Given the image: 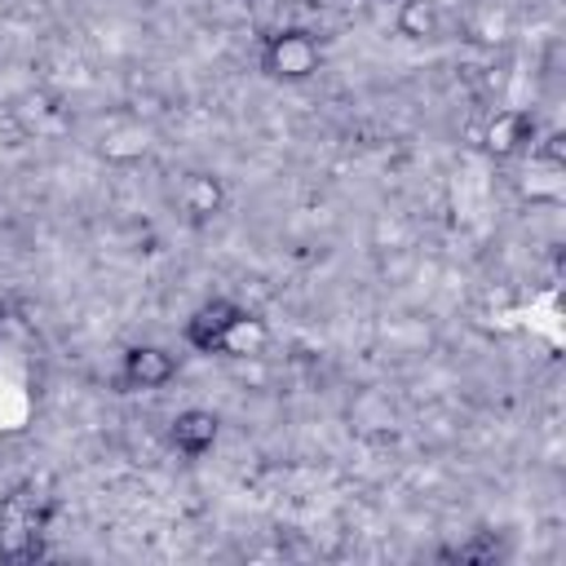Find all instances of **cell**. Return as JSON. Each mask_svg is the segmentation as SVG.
I'll list each match as a JSON object with an SVG mask.
<instances>
[{
  "label": "cell",
  "mask_w": 566,
  "mask_h": 566,
  "mask_svg": "<svg viewBox=\"0 0 566 566\" xmlns=\"http://www.w3.org/2000/svg\"><path fill=\"white\" fill-rule=\"evenodd\" d=\"M221 208H226V181L217 172H186L181 177V212L190 217V226L221 217Z\"/></svg>",
  "instance_id": "obj_7"
},
{
  "label": "cell",
  "mask_w": 566,
  "mask_h": 566,
  "mask_svg": "<svg viewBox=\"0 0 566 566\" xmlns=\"http://www.w3.org/2000/svg\"><path fill=\"white\" fill-rule=\"evenodd\" d=\"M535 146V115L531 111H495L482 128V150L491 159H513Z\"/></svg>",
  "instance_id": "obj_4"
},
{
  "label": "cell",
  "mask_w": 566,
  "mask_h": 566,
  "mask_svg": "<svg viewBox=\"0 0 566 566\" xmlns=\"http://www.w3.org/2000/svg\"><path fill=\"white\" fill-rule=\"evenodd\" d=\"M261 71L270 80H283V84H301V80H314L318 66H323V44L314 31L305 27H279L261 40Z\"/></svg>",
  "instance_id": "obj_2"
},
{
  "label": "cell",
  "mask_w": 566,
  "mask_h": 566,
  "mask_svg": "<svg viewBox=\"0 0 566 566\" xmlns=\"http://www.w3.org/2000/svg\"><path fill=\"white\" fill-rule=\"evenodd\" d=\"M385 4H389V0H385Z\"/></svg>",
  "instance_id": "obj_12"
},
{
  "label": "cell",
  "mask_w": 566,
  "mask_h": 566,
  "mask_svg": "<svg viewBox=\"0 0 566 566\" xmlns=\"http://www.w3.org/2000/svg\"><path fill=\"white\" fill-rule=\"evenodd\" d=\"M394 22H398V35H407V40H433L438 27H442L433 0H398V18Z\"/></svg>",
  "instance_id": "obj_9"
},
{
  "label": "cell",
  "mask_w": 566,
  "mask_h": 566,
  "mask_svg": "<svg viewBox=\"0 0 566 566\" xmlns=\"http://www.w3.org/2000/svg\"><path fill=\"white\" fill-rule=\"evenodd\" d=\"M172 376H177V358L164 345H128L124 358H119L115 385L124 394H133V389H164Z\"/></svg>",
  "instance_id": "obj_3"
},
{
  "label": "cell",
  "mask_w": 566,
  "mask_h": 566,
  "mask_svg": "<svg viewBox=\"0 0 566 566\" xmlns=\"http://www.w3.org/2000/svg\"><path fill=\"white\" fill-rule=\"evenodd\" d=\"M217 429H221V420H217L212 411H203V407H186V411L172 416V424H168V442H172L181 455L199 460V455L212 451Z\"/></svg>",
  "instance_id": "obj_6"
},
{
  "label": "cell",
  "mask_w": 566,
  "mask_h": 566,
  "mask_svg": "<svg viewBox=\"0 0 566 566\" xmlns=\"http://www.w3.org/2000/svg\"><path fill=\"white\" fill-rule=\"evenodd\" d=\"M539 164L566 168V133H548V137L539 142Z\"/></svg>",
  "instance_id": "obj_11"
},
{
  "label": "cell",
  "mask_w": 566,
  "mask_h": 566,
  "mask_svg": "<svg viewBox=\"0 0 566 566\" xmlns=\"http://www.w3.org/2000/svg\"><path fill=\"white\" fill-rule=\"evenodd\" d=\"M504 557V544L495 539V531H478L469 544H455V548H438V562H478V566H491Z\"/></svg>",
  "instance_id": "obj_10"
},
{
  "label": "cell",
  "mask_w": 566,
  "mask_h": 566,
  "mask_svg": "<svg viewBox=\"0 0 566 566\" xmlns=\"http://www.w3.org/2000/svg\"><path fill=\"white\" fill-rule=\"evenodd\" d=\"M234 314H239V305L226 301V296L203 301V305L186 318V345L199 349V354H217V345H221V336H226V327H230Z\"/></svg>",
  "instance_id": "obj_5"
},
{
  "label": "cell",
  "mask_w": 566,
  "mask_h": 566,
  "mask_svg": "<svg viewBox=\"0 0 566 566\" xmlns=\"http://www.w3.org/2000/svg\"><path fill=\"white\" fill-rule=\"evenodd\" d=\"M53 513H57V500L40 482L9 486V495L0 500V562L4 566H31V562H40Z\"/></svg>",
  "instance_id": "obj_1"
},
{
  "label": "cell",
  "mask_w": 566,
  "mask_h": 566,
  "mask_svg": "<svg viewBox=\"0 0 566 566\" xmlns=\"http://www.w3.org/2000/svg\"><path fill=\"white\" fill-rule=\"evenodd\" d=\"M265 345H270V323L239 305V314L230 318L217 354H226V358H256V354H265Z\"/></svg>",
  "instance_id": "obj_8"
}]
</instances>
